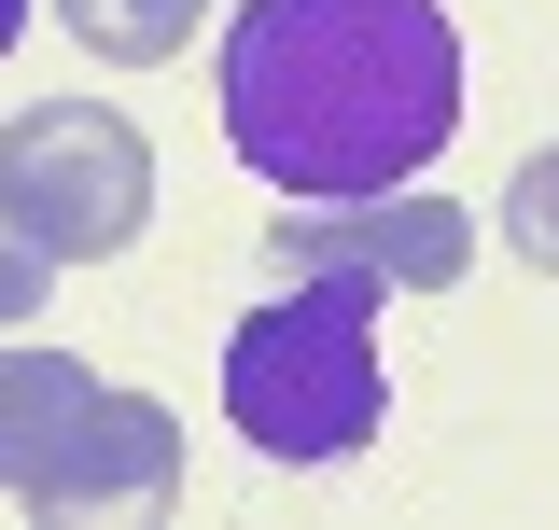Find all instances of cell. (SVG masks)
Instances as JSON below:
<instances>
[{
    "label": "cell",
    "mask_w": 559,
    "mask_h": 530,
    "mask_svg": "<svg viewBox=\"0 0 559 530\" xmlns=\"http://www.w3.org/2000/svg\"><path fill=\"white\" fill-rule=\"evenodd\" d=\"M462 127L448 0H238L224 140L280 196H392Z\"/></svg>",
    "instance_id": "1"
},
{
    "label": "cell",
    "mask_w": 559,
    "mask_h": 530,
    "mask_svg": "<svg viewBox=\"0 0 559 530\" xmlns=\"http://www.w3.org/2000/svg\"><path fill=\"white\" fill-rule=\"evenodd\" d=\"M378 279L349 265H280V293L224 335V419L266 461H349L392 419V363H378Z\"/></svg>",
    "instance_id": "2"
},
{
    "label": "cell",
    "mask_w": 559,
    "mask_h": 530,
    "mask_svg": "<svg viewBox=\"0 0 559 530\" xmlns=\"http://www.w3.org/2000/svg\"><path fill=\"white\" fill-rule=\"evenodd\" d=\"M182 489V419L112 392L70 349H0V503L28 517H140Z\"/></svg>",
    "instance_id": "3"
},
{
    "label": "cell",
    "mask_w": 559,
    "mask_h": 530,
    "mask_svg": "<svg viewBox=\"0 0 559 530\" xmlns=\"http://www.w3.org/2000/svg\"><path fill=\"white\" fill-rule=\"evenodd\" d=\"M0 209L57 265H98L154 209V140L112 98H28V112H0Z\"/></svg>",
    "instance_id": "4"
},
{
    "label": "cell",
    "mask_w": 559,
    "mask_h": 530,
    "mask_svg": "<svg viewBox=\"0 0 559 530\" xmlns=\"http://www.w3.org/2000/svg\"><path fill=\"white\" fill-rule=\"evenodd\" d=\"M280 265H349V279H378V293H448L462 265H476V224L448 196H294L280 224Z\"/></svg>",
    "instance_id": "5"
},
{
    "label": "cell",
    "mask_w": 559,
    "mask_h": 530,
    "mask_svg": "<svg viewBox=\"0 0 559 530\" xmlns=\"http://www.w3.org/2000/svg\"><path fill=\"white\" fill-rule=\"evenodd\" d=\"M197 14H210V0H57V28L84 43V57H112V70L182 57V43H197Z\"/></svg>",
    "instance_id": "6"
},
{
    "label": "cell",
    "mask_w": 559,
    "mask_h": 530,
    "mask_svg": "<svg viewBox=\"0 0 559 530\" xmlns=\"http://www.w3.org/2000/svg\"><path fill=\"white\" fill-rule=\"evenodd\" d=\"M503 252L559 279V140L532 154V168H518V182H503Z\"/></svg>",
    "instance_id": "7"
},
{
    "label": "cell",
    "mask_w": 559,
    "mask_h": 530,
    "mask_svg": "<svg viewBox=\"0 0 559 530\" xmlns=\"http://www.w3.org/2000/svg\"><path fill=\"white\" fill-rule=\"evenodd\" d=\"M43 293H57V252H43V238H28V224H14V209H0V335L28 322V308H43Z\"/></svg>",
    "instance_id": "8"
},
{
    "label": "cell",
    "mask_w": 559,
    "mask_h": 530,
    "mask_svg": "<svg viewBox=\"0 0 559 530\" xmlns=\"http://www.w3.org/2000/svg\"><path fill=\"white\" fill-rule=\"evenodd\" d=\"M14 28H28V0H0V57H14Z\"/></svg>",
    "instance_id": "9"
}]
</instances>
